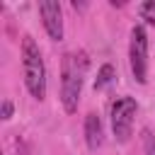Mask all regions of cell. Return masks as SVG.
Segmentation results:
<instances>
[{"label": "cell", "instance_id": "obj_1", "mask_svg": "<svg viewBox=\"0 0 155 155\" xmlns=\"http://www.w3.org/2000/svg\"><path fill=\"white\" fill-rule=\"evenodd\" d=\"M90 68V58L85 51H70L63 56V65H61V102L63 109L68 114L78 111V102H80V92H82V82Z\"/></svg>", "mask_w": 155, "mask_h": 155}, {"label": "cell", "instance_id": "obj_2", "mask_svg": "<svg viewBox=\"0 0 155 155\" xmlns=\"http://www.w3.org/2000/svg\"><path fill=\"white\" fill-rule=\"evenodd\" d=\"M22 73H24V85L34 99L46 97V65L41 58V51L31 36L22 39Z\"/></svg>", "mask_w": 155, "mask_h": 155}, {"label": "cell", "instance_id": "obj_3", "mask_svg": "<svg viewBox=\"0 0 155 155\" xmlns=\"http://www.w3.org/2000/svg\"><path fill=\"white\" fill-rule=\"evenodd\" d=\"M128 61H131V73H133L136 82L145 85L148 82V34H145L143 24H136L131 29Z\"/></svg>", "mask_w": 155, "mask_h": 155}, {"label": "cell", "instance_id": "obj_4", "mask_svg": "<svg viewBox=\"0 0 155 155\" xmlns=\"http://www.w3.org/2000/svg\"><path fill=\"white\" fill-rule=\"evenodd\" d=\"M138 111V104L133 97H119L111 104V131L114 138L119 143H128V138L133 136V116Z\"/></svg>", "mask_w": 155, "mask_h": 155}, {"label": "cell", "instance_id": "obj_5", "mask_svg": "<svg viewBox=\"0 0 155 155\" xmlns=\"http://www.w3.org/2000/svg\"><path fill=\"white\" fill-rule=\"evenodd\" d=\"M39 15H41L46 34L53 41H61L63 39V10H61V2H56V0H41L39 2Z\"/></svg>", "mask_w": 155, "mask_h": 155}, {"label": "cell", "instance_id": "obj_6", "mask_svg": "<svg viewBox=\"0 0 155 155\" xmlns=\"http://www.w3.org/2000/svg\"><path fill=\"white\" fill-rule=\"evenodd\" d=\"M85 143L90 150H99L104 143V128H102V121L94 111H90L85 116Z\"/></svg>", "mask_w": 155, "mask_h": 155}, {"label": "cell", "instance_id": "obj_7", "mask_svg": "<svg viewBox=\"0 0 155 155\" xmlns=\"http://www.w3.org/2000/svg\"><path fill=\"white\" fill-rule=\"evenodd\" d=\"M114 78H116L114 65H111V63H104V65L97 70V78H94V90H104V87H109V85L114 82Z\"/></svg>", "mask_w": 155, "mask_h": 155}, {"label": "cell", "instance_id": "obj_8", "mask_svg": "<svg viewBox=\"0 0 155 155\" xmlns=\"http://www.w3.org/2000/svg\"><path fill=\"white\" fill-rule=\"evenodd\" d=\"M138 12H140V17H143L148 24H155V0L143 2V5L138 7Z\"/></svg>", "mask_w": 155, "mask_h": 155}, {"label": "cell", "instance_id": "obj_9", "mask_svg": "<svg viewBox=\"0 0 155 155\" xmlns=\"http://www.w3.org/2000/svg\"><path fill=\"white\" fill-rule=\"evenodd\" d=\"M145 155H155V136L145 133Z\"/></svg>", "mask_w": 155, "mask_h": 155}, {"label": "cell", "instance_id": "obj_10", "mask_svg": "<svg viewBox=\"0 0 155 155\" xmlns=\"http://www.w3.org/2000/svg\"><path fill=\"white\" fill-rule=\"evenodd\" d=\"M12 111H15V107H12V102H10V99H5V102H2V114H0V116H2L5 121H7V119L12 116Z\"/></svg>", "mask_w": 155, "mask_h": 155}]
</instances>
